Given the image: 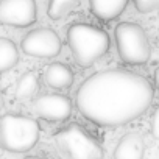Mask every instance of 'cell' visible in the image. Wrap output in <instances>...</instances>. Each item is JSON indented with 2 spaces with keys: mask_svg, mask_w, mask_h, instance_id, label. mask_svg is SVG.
Returning a JSON list of instances; mask_svg holds the SVG:
<instances>
[{
  "mask_svg": "<svg viewBox=\"0 0 159 159\" xmlns=\"http://www.w3.org/2000/svg\"><path fill=\"white\" fill-rule=\"evenodd\" d=\"M153 97L154 89L145 76L109 69L86 78L76 91L75 103L86 120L98 126H120L142 116Z\"/></svg>",
  "mask_w": 159,
  "mask_h": 159,
  "instance_id": "obj_1",
  "label": "cell"
},
{
  "mask_svg": "<svg viewBox=\"0 0 159 159\" xmlns=\"http://www.w3.org/2000/svg\"><path fill=\"white\" fill-rule=\"evenodd\" d=\"M67 42L75 62L80 67H91L109 48V36L105 30L78 22L69 27Z\"/></svg>",
  "mask_w": 159,
  "mask_h": 159,
  "instance_id": "obj_2",
  "label": "cell"
},
{
  "mask_svg": "<svg viewBox=\"0 0 159 159\" xmlns=\"http://www.w3.org/2000/svg\"><path fill=\"white\" fill-rule=\"evenodd\" d=\"M39 123L27 116L5 114L0 117V147L11 153H27L39 140Z\"/></svg>",
  "mask_w": 159,
  "mask_h": 159,
  "instance_id": "obj_3",
  "label": "cell"
},
{
  "mask_svg": "<svg viewBox=\"0 0 159 159\" xmlns=\"http://www.w3.org/2000/svg\"><path fill=\"white\" fill-rule=\"evenodd\" d=\"M59 159H102L103 148L83 126L76 123L59 129L53 136Z\"/></svg>",
  "mask_w": 159,
  "mask_h": 159,
  "instance_id": "obj_4",
  "label": "cell"
},
{
  "mask_svg": "<svg viewBox=\"0 0 159 159\" xmlns=\"http://www.w3.org/2000/svg\"><path fill=\"white\" fill-rule=\"evenodd\" d=\"M116 45L123 62L139 66L145 64L151 56L150 41L145 30L134 22H120L116 27Z\"/></svg>",
  "mask_w": 159,
  "mask_h": 159,
  "instance_id": "obj_5",
  "label": "cell"
},
{
  "mask_svg": "<svg viewBox=\"0 0 159 159\" xmlns=\"http://www.w3.org/2000/svg\"><path fill=\"white\" fill-rule=\"evenodd\" d=\"M24 53L34 58H55L61 53V38L52 28H36L24 36L22 42Z\"/></svg>",
  "mask_w": 159,
  "mask_h": 159,
  "instance_id": "obj_6",
  "label": "cell"
},
{
  "mask_svg": "<svg viewBox=\"0 0 159 159\" xmlns=\"http://www.w3.org/2000/svg\"><path fill=\"white\" fill-rule=\"evenodd\" d=\"M38 19V7L34 0H2L0 2V24L24 28Z\"/></svg>",
  "mask_w": 159,
  "mask_h": 159,
  "instance_id": "obj_7",
  "label": "cell"
},
{
  "mask_svg": "<svg viewBox=\"0 0 159 159\" xmlns=\"http://www.w3.org/2000/svg\"><path fill=\"white\" fill-rule=\"evenodd\" d=\"M33 111L47 122H64L72 114V102L67 95L45 94L33 102Z\"/></svg>",
  "mask_w": 159,
  "mask_h": 159,
  "instance_id": "obj_8",
  "label": "cell"
},
{
  "mask_svg": "<svg viewBox=\"0 0 159 159\" xmlns=\"http://www.w3.org/2000/svg\"><path fill=\"white\" fill-rule=\"evenodd\" d=\"M42 80L44 83L53 89H67L73 83V72L70 67L61 62H52L44 67L42 70Z\"/></svg>",
  "mask_w": 159,
  "mask_h": 159,
  "instance_id": "obj_9",
  "label": "cell"
},
{
  "mask_svg": "<svg viewBox=\"0 0 159 159\" xmlns=\"http://www.w3.org/2000/svg\"><path fill=\"white\" fill-rule=\"evenodd\" d=\"M145 142L140 134L128 133L125 134L114 150V159H143Z\"/></svg>",
  "mask_w": 159,
  "mask_h": 159,
  "instance_id": "obj_10",
  "label": "cell"
},
{
  "mask_svg": "<svg viewBox=\"0 0 159 159\" xmlns=\"http://www.w3.org/2000/svg\"><path fill=\"white\" fill-rule=\"evenodd\" d=\"M91 11L102 20L117 19L128 5V0H89Z\"/></svg>",
  "mask_w": 159,
  "mask_h": 159,
  "instance_id": "obj_11",
  "label": "cell"
},
{
  "mask_svg": "<svg viewBox=\"0 0 159 159\" xmlns=\"http://www.w3.org/2000/svg\"><path fill=\"white\" fill-rule=\"evenodd\" d=\"M19 61V52L11 39L0 38V73L11 70Z\"/></svg>",
  "mask_w": 159,
  "mask_h": 159,
  "instance_id": "obj_12",
  "label": "cell"
},
{
  "mask_svg": "<svg viewBox=\"0 0 159 159\" xmlns=\"http://www.w3.org/2000/svg\"><path fill=\"white\" fill-rule=\"evenodd\" d=\"M38 91H39V75L30 70L19 78L17 86H16V97L19 100L31 98Z\"/></svg>",
  "mask_w": 159,
  "mask_h": 159,
  "instance_id": "obj_13",
  "label": "cell"
},
{
  "mask_svg": "<svg viewBox=\"0 0 159 159\" xmlns=\"http://www.w3.org/2000/svg\"><path fill=\"white\" fill-rule=\"evenodd\" d=\"M80 5V0H50L47 14L53 20H59L67 17L72 11H75Z\"/></svg>",
  "mask_w": 159,
  "mask_h": 159,
  "instance_id": "obj_14",
  "label": "cell"
},
{
  "mask_svg": "<svg viewBox=\"0 0 159 159\" xmlns=\"http://www.w3.org/2000/svg\"><path fill=\"white\" fill-rule=\"evenodd\" d=\"M133 2L136 10L142 14L159 11V0H133Z\"/></svg>",
  "mask_w": 159,
  "mask_h": 159,
  "instance_id": "obj_15",
  "label": "cell"
},
{
  "mask_svg": "<svg viewBox=\"0 0 159 159\" xmlns=\"http://www.w3.org/2000/svg\"><path fill=\"white\" fill-rule=\"evenodd\" d=\"M151 134L154 139L159 140V106L154 109V112L151 116Z\"/></svg>",
  "mask_w": 159,
  "mask_h": 159,
  "instance_id": "obj_16",
  "label": "cell"
},
{
  "mask_svg": "<svg viewBox=\"0 0 159 159\" xmlns=\"http://www.w3.org/2000/svg\"><path fill=\"white\" fill-rule=\"evenodd\" d=\"M154 86L159 89V67H157L156 72H154Z\"/></svg>",
  "mask_w": 159,
  "mask_h": 159,
  "instance_id": "obj_17",
  "label": "cell"
},
{
  "mask_svg": "<svg viewBox=\"0 0 159 159\" xmlns=\"http://www.w3.org/2000/svg\"><path fill=\"white\" fill-rule=\"evenodd\" d=\"M3 108V94H2V89H0V111Z\"/></svg>",
  "mask_w": 159,
  "mask_h": 159,
  "instance_id": "obj_18",
  "label": "cell"
},
{
  "mask_svg": "<svg viewBox=\"0 0 159 159\" xmlns=\"http://www.w3.org/2000/svg\"><path fill=\"white\" fill-rule=\"evenodd\" d=\"M24 159H45V157H42V156H27Z\"/></svg>",
  "mask_w": 159,
  "mask_h": 159,
  "instance_id": "obj_19",
  "label": "cell"
}]
</instances>
